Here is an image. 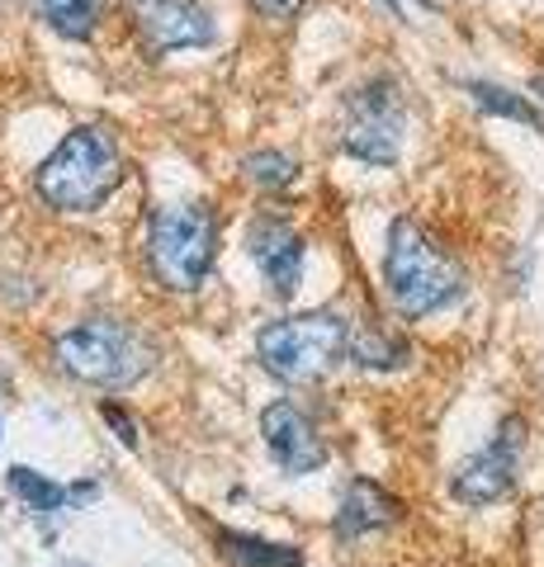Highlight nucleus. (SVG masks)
I'll return each instance as SVG.
<instances>
[{
  "label": "nucleus",
  "instance_id": "obj_1",
  "mask_svg": "<svg viewBox=\"0 0 544 567\" xmlns=\"http://www.w3.org/2000/svg\"><path fill=\"white\" fill-rule=\"evenodd\" d=\"M383 289H389L398 317L421 322L431 312H445L464 298V275L441 246H435L421 223L393 218L389 246H383Z\"/></svg>",
  "mask_w": 544,
  "mask_h": 567
},
{
  "label": "nucleus",
  "instance_id": "obj_2",
  "mask_svg": "<svg viewBox=\"0 0 544 567\" xmlns=\"http://www.w3.org/2000/svg\"><path fill=\"white\" fill-rule=\"evenodd\" d=\"M124 181V156L104 128H72L39 166V194L58 213H95Z\"/></svg>",
  "mask_w": 544,
  "mask_h": 567
},
{
  "label": "nucleus",
  "instance_id": "obj_3",
  "mask_svg": "<svg viewBox=\"0 0 544 567\" xmlns=\"http://www.w3.org/2000/svg\"><path fill=\"white\" fill-rule=\"evenodd\" d=\"M350 354V327L341 312L279 317L256 331V360L279 383H312Z\"/></svg>",
  "mask_w": 544,
  "mask_h": 567
},
{
  "label": "nucleus",
  "instance_id": "obj_4",
  "mask_svg": "<svg viewBox=\"0 0 544 567\" xmlns=\"http://www.w3.org/2000/svg\"><path fill=\"white\" fill-rule=\"evenodd\" d=\"M218 256V213L208 204H166L156 208L147 233V265L162 289L195 293Z\"/></svg>",
  "mask_w": 544,
  "mask_h": 567
},
{
  "label": "nucleus",
  "instance_id": "obj_5",
  "mask_svg": "<svg viewBox=\"0 0 544 567\" xmlns=\"http://www.w3.org/2000/svg\"><path fill=\"white\" fill-rule=\"evenodd\" d=\"M52 360L76 383L119 393V388H133L152 369V350L124 322H81L52 341Z\"/></svg>",
  "mask_w": 544,
  "mask_h": 567
},
{
  "label": "nucleus",
  "instance_id": "obj_6",
  "mask_svg": "<svg viewBox=\"0 0 544 567\" xmlns=\"http://www.w3.org/2000/svg\"><path fill=\"white\" fill-rule=\"evenodd\" d=\"M402 133H408V104L393 76H374L346 95L341 147L365 166H398Z\"/></svg>",
  "mask_w": 544,
  "mask_h": 567
},
{
  "label": "nucleus",
  "instance_id": "obj_7",
  "mask_svg": "<svg viewBox=\"0 0 544 567\" xmlns=\"http://www.w3.org/2000/svg\"><path fill=\"white\" fill-rule=\"evenodd\" d=\"M521 450H525V425H521V416H506L497 425V435L487 440V445L473 458H464V464L454 468V477H450L454 502H464V506H493V502H502V496L516 487Z\"/></svg>",
  "mask_w": 544,
  "mask_h": 567
},
{
  "label": "nucleus",
  "instance_id": "obj_8",
  "mask_svg": "<svg viewBox=\"0 0 544 567\" xmlns=\"http://www.w3.org/2000/svg\"><path fill=\"white\" fill-rule=\"evenodd\" d=\"M133 20L156 58L218 43V24L199 0H133Z\"/></svg>",
  "mask_w": 544,
  "mask_h": 567
},
{
  "label": "nucleus",
  "instance_id": "obj_9",
  "mask_svg": "<svg viewBox=\"0 0 544 567\" xmlns=\"http://www.w3.org/2000/svg\"><path fill=\"white\" fill-rule=\"evenodd\" d=\"M260 435H266L270 458L289 477L318 473L327 464V445H322L318 425H312V416L294 402H270L266 412H260Z\"/></svg>",
  "mask_w": 544,
  "mask_h": 567
},
{
  "label": "nucleus",
  "instance_id": "obj_10",
  "mask_svg": "<svg viewBox=\"0 0 544 567\" xmlns=\"http://www.w3.org/2000/svg\"><path fill=\"white\" fill-rule=\"evenodd\" d=\"M247 256L256 260L260 279H266L270 293H279V298H289L298 284H304V237H298L285 218H275V213H260L247 227Z\"/></svg>",
  "mask_w": 544,
  "mask_h": 567
},
{
  "label": "nucleus",
  "instance_id": "obj_11",
  "mask_svg": "<svg viewBox=\"0 0 544 567\" xmlns=\"http://www.w3.org/2000/svg\"><path fill=\"white\" fill-rule=\"evenodd\" d=\"M398 520H402V502H398V496H389L379 483H370V477L346 483L341 502H337V535L341 539L379 535V529H389Z\"/></svg>",
  "mask_w": 544,
  "mask_h": 567
},
{
  "label": "nucleus",
  "instance_id": "obj_12",
  "mask_svg": "<svg viewBox=\"0 0 544 567\" xmlns=\"http://www.w3.org/2000/svg\"><path fill=\"white\" fill-rule=\"evenodd\" d=\"M214 544L233 567H304V554L294 544H270L256 535H237V529H218Z\"/></svg>",
  "mask_w": 544,
  "mask_h": 567
},
{
  "label": "nucleus",
  "instance_id": "obj_13",
  "mask_svg": "<svg viewBox=\"0 0 544 567\" xmlns=\"http://www.w3.org/2000/svg\"><path fill=\"white\" fill-rule=\"evenodd\" d=\"M29 6L52 33H62V39H72V43L91 39L100 14H104V0H29Z\"/></svg>",
  "mask_w": 544,
  "mask_h": 567
},
{
  "label": "nucleus",
  "instance_id": "obj_14",
  "mask_svg": "<svg viewBox=\"0 0 544 567\" xmlns=\"http://www.w3.org/2000/svg\"><path fill=\"white\" fill-rule=\"evenodd\" d=\"M10 492L20 496L33 516H58V511H66V506L76 502V487L52 483V477H43L39 468H24V464L10 468Z\"/></svg>",
  "mask_w": 544,
  "mask_h": 567
},
{
  "label": "nucleus",
  "instance_id": "obj_15",
  "mask_svg": "<svg viewBox=\"0 0 544 567\" xmlns=\"http://www.w3.org/2000/svg\"><path fill=\"white\" fill-rule=\"evenodd\" d=\"M464 91H469V100L479 104L483 114H497V118H512V123H531L535 133H544V118H540V110L525 95H516V91H506V85H493V81H464Z\"/></svg>",
  "mask_w": 544,
  "mask_h": 567
},
{
  "label": "nucleus",
  "instance_id": "obj_16",
  "mask_svg": "<svg viewBox=\"0 0 544 567\" xmlns=\"http://www.w3.org/2000/svg\"><path fill=\"white\" fill-rule=\"evenodd\" d=\"M242 181L256 189H285L298 181V156L279 152V147H260L242 156Z\"/></svg>",
  "mask_w": 544,
  "mask_h": 567
},
{
  "label": "nucleus",
  "instance_id": "obj_17",
  "mask_svg": "<svg viewBox=\"0 0 544 567\" xmlns=\"http://www.w3.org/2000/svg\"><path fill=\"white\" fill-rule=\"evenodd\" d=\"M350 354H356V364H365V369H402V364L412 360L408 341H398V336H383V331L350 336Z\"/></svg>",
  "mask_w": 544,
  "mask_h": 567
},
{
  "label": "nucleus",
  "instance_id": "obj_18",
  "mask_svg": "<svg viewBox=\"0 0 544 567\" xmlns=\"http://www.w3.org/2000/svg\"><path fill=\"white\" fill-rule=\"evenodd\" d=\"M100 416H104V421H110V425H114V431H119V440H124V445H129V450H137V425H133V416H129V412H119V406H110V402H100Z\"/></svg>",
  "mask_w": 544,
  "mask_h": 567
},
{
  "label": "nucleus",
  "instance_id": "obj_19",
  "mask_svg": "<svg viewBox=\"0 0 544 567\" xmlns=\"http://www.w3.org/2000/svg\"><path fill=\"white\" fill-rule=\"evenodd\" d=\"M252 6H256L260 14H266V20H270V24H289V20H294V14H298V10H304V0H252Z\"/></svg>",
  "mask_w": 544,
  "mask_h": 567
},
{
  "label": "nucleus",
  "instance_id": "obj_20",
  "mask_svg": "<svg viewBox=\"0 0 544 567\" xmlns=\"http://www.w3.org/2000/svg\"><path fill=\"white\" fill-rule=\"evenodd\" d=\"M531 91H535V95L544 100V76H531Z\"/></svg>",
  "mask_w": 544,
  "mask_h": 567
},
{
  "label": "nucleus",
  "instance_id": "obj_21",
  "mask_svg": "<svg viewBox=\"0 0 544 567\" xmlns=\"http://www.w3.org/2000/svg\"><path fill=\"white\" fill-rule=\"evenodd\" d=\"M383 6H389V14H402V6H398V0H383Z\"/></svg>",
  "mask_w": 544,
  "mask_h": 567
}]
</instances>
